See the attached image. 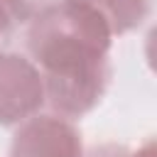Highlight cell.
Segmentation results:
<instances>
[{
  "label": "cell",
  "mask_w": 157,
  "mask_h": 157,
  "mask_svg": "<svg viewBox=\"0 0 157 157\" xmlns=\"http://www.w3.org/2000/svg\"><path fill=\"white\" fill-rule=\"evenodd\" d=\"M110 39L105 20L81 0H56L32 20L27 49L39 66L44 98L61 118H81L103 98Z\"/></svg>",
  "instance_id": "cell-1"
},
{
  "label": "cell",
  "mask_w": 157,
  "mask_h": 157,
  "mask_svg": "<svg viewBox=\"0 0 157 157\" xmlns=\"http://www.w3.org/2000/svg\"><path fill=\"white\" fill-rule=\"evenodd\" d=\"M44 101L39 69L15 52H0V125L25 123Z\"/></svg>",
  "instance_id": "cell-2"
},
{
  "label": "cell",
  "mask_w": 157,
  "mask_h": 157,
  "mask_svg": "<svg viewBox=\"0 0 157 157\" xmlns=\"http://www.w3.org/2000/svg\"><path fill=\"white\" fill-rule=\"evenodd\" d=\"M10 157H83V142L66 118L32 115L17 128Z\"/></svg>",
  "instance_id": "cell-3"
},
{
  "label": "cell",
  "mask_w": 157,
  "mask_h": 157,
  "mask_svg": "<svg viewBox=\"0 0 157 157\" xmlns=\"http://www.w3.org/2000/svg\"><path fill=\"white\" fill-rule=\"evenodd\" d=\"M93 7L108 25L110 34H125L135 29L147 15V0H81Z\"/></svg>",
  "instance_id": "cell-4"
},
{
  "label": "cell",
  "mask_w": 157,
  "mask_h": 157,
  "mask_svg": "<svg viewBox=\"0 0 157 157\" xmlns=\"http://www.w3.org/2000/svg\"><path fill=\"white\" fill-rule=\"evenodd\" d=\"M54 2L56 0H0L10 20H20V22H32L42 10H47Z\"/></svg>",
  "instance_id": "cell-5"
},
{
  "label": "cell",
  "mask_w": 157,
  "mask_h": 157,
  "mask_svg": "<svg viewBox=\"0 0 157 157\" xmlns=\"http://www.w3.org/2000/svg\"><path fill=\"white\" fill-rule=\"evenodd\" d=\"M83 157H130V150L123 147V145H115V142H105V145H98L93 147L88 155Z\"/></svg>",
  "instance_id": "cell-6"
},
{
  "label": "cell",
  "mask_w": 157,
  "mask_h": 157,
  "mask_svg": "<svg viewBox=\"0 0 157 157\" xmlns=\"http://www.w3.org/2000/svg\"><path fill=\"white\" fill-rule=\"evenodd\" d=\"M10 25H12V20H10V15L5 12V7L0 5V39L10 32Z\"/></svg>",
  "instance_id": "cell-7"
},
{
  "label": "cell",
  "mask_w": 157,
  "mask_h": 157,
  "mask_svg": "<svg viewBox=\"0 0 157 157\" xmlns=\"http://www.w3.org/2000/svg\"><path fill=\"white\" fill-rule=\"evenodd\" d=\"M130 157H155V145H152V142H147V145H142L140 150L130 152Z\"/></svg>",
  "instance_id": "cell-8"
}]
</instances>
